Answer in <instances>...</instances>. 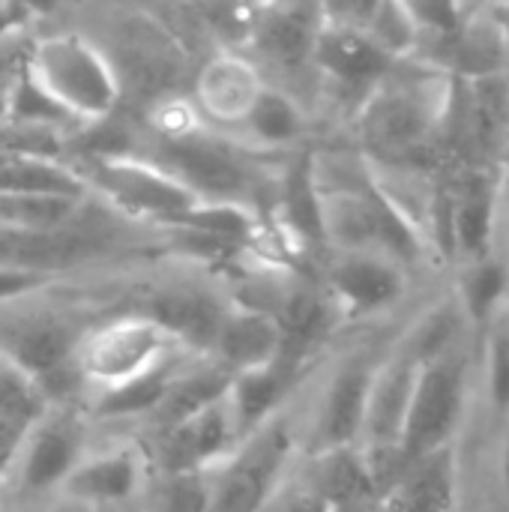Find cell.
I'll list each match as a JSON object with an SVG mask.
<instances>
[{"mask_svg":"<svg viewBox=\"0 0 509 512\" xmlns=\"http://www.w3.org/2000/svg\"><path fill=\"white\" fill-rule=\"evenodd\" d=\"M447 72L408 57L357 102V135L363 156L378 165L423 168V159L441 147L447 108L453 99Z\"/></svg>","mask_w":509,"mask_h":512,"instance_id":"1","label":"cell"},{"mask_svg":"<svg viewBox=\"0 0 509 512\" xmlns=\"http://www.w3.org/2000/svg\"><path fill=\"white\" fill-rule=\"evenodd\" d=\"M24 69L78 129L105 123L123 102L114 60L84 33L63 30L30 39Z\"/></svg>","mask_w":509,"mask_h":512,"instance_id":"2","label":"cell"},{"mask_svg":"<svg viewBox=\"0 0 509 512\" xmlns=\"http://www.w3.org/2000/svg\"><path fill=\"white\" fill-rule=\"evenodd\" d=\"M81 174L90 198H99L114 216L126 222H147L150 228H165L186 210H192L198 198L189 186H183L171 171L144 153H84L72 162Z\"/></svg>","mask_w":509,"mask_h":512,"instance_id":"3","label":"cell"},{"mask_svg":"<svg viewBox=\"0 0 509 512\" xmlns=\"http://www.w3.org/2000/svg\"><path fill=\"white\" fill-rule=\"evenodd\" d=\"M180 357L189 354L141 309L87 324L75 348V366L87 396L129 384Z\"/></svg>","mask_w":509,"mask_h":512,"instance_id":"4","label":"cell"},{"mask_svg":"<svg viewBox=\"0 0 509 512\" xmlns=\"http://www.w3.org/2000/svg\"><path fill=\"white\" fill-rule=\"evenodd\" d=\"M30 300L0 306V357L27 372L48 402L75 384V348L87 324L57 309H36Z\"/></svg>","mask_w":509,"mask_h":512,"instance_id":"5","label":"cell"},{"mask_svg":"<svg viewBox=\"0 0 509 512\" xmlns=\"http://www.w3.org/2000/svg\"><path fill=\"white\" fill-rule=\"evenodd\" d=\"M300 450V423L285 408L243 435L234 453L213 471L207 512H258L273 486L291 471Z\"/></svg>","mask_w":509,"mask_h":512,"instance_id":"6","label":"cell"},{"mask_svg":"<svg viewBox=\"0 0 509 512\" xmlns=\"http://www.w3.org/2000/svg\"><path fill=\"white\" fill-rule=\"evenodd\" d=\"M90 450V420L84 405H51L27 432L12 486L21 504H51L66 477Z\"/></svg>","mask_w":509,"mask_h":512,"instance_id":"7","label":"cell"},{"mask_svg":"<svg viewBox=\"0 0 509 512\" xmlns=\"http://www.w3.org/2000/svg\"><path fill=\"white\" fill-rule=\"evenodd\" d=\"M147 159L159 162L204 201L246 204V192L252 189V168L246 165L243 153L207 123L180 135H159L156 153Z\"/></svg>","mask_w":509,"mask_h":512,"instance_id":"8","label":"cell"},{"mask_svg":"<svg viewBox=\"0 0 509 512\" xmlns=\"http://www.w3.org/2000/svg\"><path fill=\"white\" fill-rule=\"evenodd\" d=\"M465 381V363L453 351L420 360L399 435V453L405 462H414L453 441L465 408Z\"/></svg>","mask_w":509,"mask_h":512,"instance_id":"9","label":"cell"},{"mask_svg":"<svg viewBox=\"0 0 509 512\" xmlns=\"http://www.w3.org/2000/svg\"><path fill=\"white\" fill-rule=\"evenodd\" d=\"M120 249L114 231L84 222V210L60 228H3L0 225V264L60 276L66 270L111 258Z\"/></svg>","mask_w":509,"mask_h":512,"instance_id":"10","label":"cell"},{"mask_svg":"<svg viewBox=\"0 0 509 512\" xmlns=\"http://www.w3.org/2000/svg\"><path fill=\"white\" fill-rule=\"evenodd\" d=\"M321 288L339 321H360L390 312L408 291V267L381 252H327Z\"/></svg>","mask_w":509,"mask_h":512,"instance_id":"11","label":"cell"},{"mask_svg":"<svg viewBox=\"0 0 509 512\" xmlns=\"http://www.w3.org/2000/svg\"><path fill=\"white\" fill-rule=\"evenodd\" d=\"M138 444L144 447L150 471L168 474V471L219 468L240 444V429H237L228 393L162 432L141 435Z\"/></svg>","mask_w":509,"mask_h":512,"instance_id":"12","label":"cell"},{"mask_svg":"<svg viewBox=\"0 0 509 512\" xmlns=\"http://www.w3.org/2000/svg\"><path fill=\"white\" fill-rule=\"evenodd\" d=\"M375 369L378 363L369 357H351L336 366V372L321 387L309 423L300 426V447L306 453L360 444Z\"/></svg>","mask_w":509,"mask_h":512,"instance_id":"13","label":"cell"},{"mask_svg":"<svg viewBox=\"0 0 509 512\" xmlns=\"http://www.w3.org/2000/svg\"><path fill=\"white\" fill-rule=\"evenodd\" d=\"M150 480V462L138 441H117L102 450H87L66 477L57 498L87 510H132Z\"/></svg>","mask_w":509,"mask_h":512,"instance_id":"14","label":"cell"},{"mask_svg":"<svg viewBox=\"0 0 509 512\" xmlns=\"http://www.w3.org/2000/svg\"><path fill=\"white\" fill-rule=\"evenodd\" d=\"M228 303H231V297L222 294L210 282L177 279V282H165V285L153 288L147 294L144 306H138V309L144 315H150L165 333H171L174 342L186 354L204 357L213 348V339H216V330L222 324Z\"/></svg>","mask_w":509,"mask_h":512,"instance_id":"15","label":"cell"},{"mask_svg":"<svg viewBox=\"0 0 509 512\" xmlns=\"http://www.w3.org/2000/svg\"><path fill=\"white\" fill-rule=\"evenodd\" d=\"M399 60L387 54L363 27L324 21L318 24L312 45V66L345 93H354L357 102L381 84Z\"/></svg>","mask_w":509,"mask_h":512,"instance_id":"16","label":"cell"},{"mask_svg":"<svg viewBox=\"0 0 509 512\" xmlns=\"http://www.w3.org/2000/svg\"><path fill=\"white\" fill-rule=\"evenodd\" d=\"M261 69L240 51H216L195 75V111L213 129H237L258 93L264 90Z\"/></svg>","mask_w":509,"mask_h":512,"instance_id":"17","label":"cell"},{"mask_svg":"<svg viewBox=\"0 0 509 512\" xmlns=\"http://www.w3.org/2000/svg\"><path fill=\"white\" fill-rule=\"evenodd\" d=\"M279 354H282L279 321L264 309L231 300L207 357L222 363L231 375H240L270 366Z\"/></svg>","mask_w":509,"mask_h":512,"instance_id":"18","label":"cell"},{"mask_svg":"<svg viewBox=\"0 0 509 512\" xmlns=\"http://www.w3.org/2000/svg\"><path fill=\"white\" fill-rule=\"evenodd\" d=\"M300 468L327 504V512H372L381 504L360 444L306 453Z\"/></svg>","mask_w":509,"mask_h":512,"instance_id":"19","label":"cell"},{"mask_svg":"<svg viewBox=\"0 0 509 512\" xmlns=\"http://www.w3.org/2000/svg\"><path fill=\"white\" fill-rule=\"evenodd\" d=\"M231 378L234 375L207 354L180 360L165 393H162V399H159V405L141 423V435L162 432V429L192 417L195 411L207 408L210 402L222 399L231 387Z\"/></svg>","mask_w":509,"mask_h":512,"instance_id":"20","label":"cell"},{"mask_svg":"<svg viewBox=\"0 0 509 512\" xmlns=\"http://www.w3.org/2000/svg\"><path fill=\"white\" fill-rule=\"evenodd\" d=\"M420 360L405 348L387 363H378L372 390H369V405H366V423H363V438L360 447H399L405 411L411 402L414 378H417Z\"/></svg>","mask_w":509,"mask_h":512,"instance_id":"21","label":"cell"},{"mask_svg":"<svg viewBox=\"0 0 509 512\" xmlns=\"http://www.w3.org/2000/svg\"><path fill=\"white\" fill-rule=\"evenodd\" d=\"M303 369L306 366L276 357L270 366L240 372L231 378L228 402H231V411H234V420L240 429V441H243V435H249L252 429H258L261 423H267L270 417H276L288 408V399L297 390Z\"/></svg>","mask_w":509,"mask_h":512,"instance_id":"22","label":"cell"},{"mask_svg":"<svg viewBox=\"0 0 509 512\" xmlns=\"http://www.w3.org/2000/svg\"><path fill=\"white\" fill-rule=\"evenodd\" d=\"M279 228L297 252H330L321 219V189L315 159L300 156L288 165L279 192Z\"/></svg>","mask_w":509,"mask_h":512,"instance_id":"23","label":"cell"},{"mask_svg":"<svg viewBox=\"0 0 509 512\" xmlns=\"http://www.w3.org/2000/svg\"><path fill=\"white\" fill-rule=\"evenodd\" d=\"M393 512H453L456 504V456L453 444L432 450L402 471L396 486L384 495Z\"/></svg>","mask_w":509,"mask_h":512,"instance_id":"24","label":"cell"},{"mask_svg":"<svg viewBox=\"0 0 509 512\" xmlns=\"http://www.w3.org/2000/svg\"><path fill=\"white\" fill-rule=\"evenodd\" d=\"M321 24V12H306L303 6H270L252 27L255 48L279 66L312 63V45Z\"/></svg>","mask_w":509,"mask_h":512,"instance_id":"25","label":"cell"},{"mask_svg":"<svg viewBox=\"0 0 509 512\" xmlns=\"http://www.w3.org/2000/svg\"><path fill=\"white\" fill-rule=\"evenodd\" d=\"M237 132L252 147H261V150H291L306 135V114H303L300 102L291 93L264 84V90L258 93L255 105L249 108V114L243 117Z\"/></svg>","mask_w":509,"mask_h":512,"instance_id":"26","label":"cell"},{"mask_svg":"<svg viewBox=\"0 0 509 512\" xmlns=\"http://www.w3.org/2000/svg\"><path fill=\"white\" fill-rule=\"evenodd\" d=\"M509 297V264L495 252L462 264L459 279V309L474 327H489Z\"/></svg>","mask_w":509,"mask_h":512,"instance_id":"27","label":"cell"},{"mask_svg":"<svg viewBox=\"0 0 509 512\" xmlns=\"http://www.w3.org/2000/svg\"><path fill=\"white\" fill-rule=\"evenodd\" d=\"M213 471H150V480L132 512H207Z\"/></svg>","mask_w":509,"mask_h":512,"instance_id":"28","label":"cell"},{"mask_svg":"<svg viewBox=\"0 0 509 512\" xmlns=\"http://www.w3.org/2000/svg\"><path fill=\"white\" fill-rule=\"evenodd\" d=\"M51 405L45 402L36 381L0 357V417L33 426Z\"/></svg>","mask_w":509,"mask_h":512,"instance_id":"29","label":"cell"},{"mask_svg":"<svg viewBox=\"0 0 509 512\" xmlns=\"http://www.w3.org/2000/svg\"><path fill=\"white\" fill-rule=\"evenodd\" d=\"M396 3L417 24L420 42L453 33L474 9L471 0H396Z\"/></svg>","mask_w":509,"mask_h":512,"instance_id":"30","label":"cell"},{"mask_svg":"<svg viewBox=\"0 0 509 512\" xmlns=\"http://www.w3.org/2000/svg\"><path fill=\"white\" fill-rule=\"evenodd\" d=\"M489 348H486V390L495 411L509 414V324L501 315L489 324Z\"/></svg>","mask_w":509,"mask_h":512,"instance_id":"31","label":"cell"},{"mask_svg":"<svg viewBox=\"0 0 509 512\" xmlns=\"http://www.w3.org/2000/svg\"><path fill=\"white\" fill-rule=\"evenodd\" d=\"M258 512H327V504L306 480L300 462H294L291 471L273 486V492L267 495Z\"/></svg>","mask_w":509,"mask_h":512,"instance_id":"32","label":"cell"},{"mask_svg":"<svg viewBox=\"0 0 509 512\" xmlns=\"http://www.w3.org/2000/svg\"><path fill=\"white\" fill-rule=\"evenodd\" d=\"M378 3L381 0H318V12L324 21L366 27L369 15L378 9Z\"/></svg>","mask_w":509,"mask_h":512,"instance_id":"33","label":"cell"},{"mask_svg":"<svg viewBox=\"0 0 509 512\" xmlns=\"http://www.w3.org/2000/svg\"><path fill=\"white\" fill-rule=\"evenodd\" d=\"M27 432H30V426L0 417V489L12 480V471H15V462H18Z\"/></svg>","mask_w":509,"mask_h":512,"instance_id":"34","label":"cell"},{"mask_svg":"<svg viewBox=\"0 0 509 512\" xmlns=\"http://www.w3.org/2000/svg\"><path fill=\"white\" fill-rule=\"evenodd\" d=\"M486 9H489L492 21L498 24V30H501V36H504V42H507L509 48V0H492Z\"/></svg>","mask_w":509,"mask_h":512,"instance_id":"35","label":"cell"},{"mask_svg":"<svg viewBox=\"0 0 509 512\" xmlns=\"http://www.w3.org/2000/svg\"><path fill=\"white\" fill-rule=\"evenodd\" d=\"M48 512H93V510H87V507H81V504H72V501H66V498H54V501L48 504Z\"/></svg>","mask_w":509,"mask_h":512,"instance_id":"36","label":"cell"},{"mask_svg":"<svg viewBox=\"0 0 509 512\" xmlns=\"http://www.w3.org/2000/svg\"><path fill=\"white\" fill-rule=\"evenodd\" d=\"M501 474H504V489H507V495H509V432H507V441H504V459H501Z\"/></svg>","mask_w":509,"mask_h":512,"instance_id":"37","label":"cell"},{"mask_svg":"<svg viewBox=\"0 0 509 512\" xmlns=\"http://www.w3.org/2000/svg\"><path fill=\"white\" fill-rule=\"evenodd\" d=\"M156 60H159V51H150V66H153ZM144 66H147V57H138V69H144Z\"/></svg>","mask_w":509,"mask_h":512,"instance_id":"38","label":"cell"},{"mask_svg":"<svg viewBox=\"0 0 509 512\" xmlns=\"http://www.w3.org/2000/svg\"><path fill=\"white\" fill-rule=\"evenodd\" d=\"M93 512H132V510H93Z\"/></svg>","mask_w":509,"mask_h":512,"instance_id":"39","label":"cell"},{"mask_svg":"<svg viewBox=\"0 0 509 512\" xmlns=\"http://www.w3.org/2000/svg\"><path fill=\"white\" fill-rule=\"evenodd\" d=\"M3 159H9V156H0V162H3Z\"/></svg>","mask_w":509,"mask_h":512,"instance_id":"40","label":"cell"},{"mask_svg":"<svg viewBox=\"0 0 509 512\" xmlns=\"http://www.w3.org/2000/svg\"><path fill=\"white\" fill-rule=\"evenodd\" d=\"M372 512H378V510H372Z\"/></svg>","mask_w":509,"mask_h":512,"instance_id":"41","label":"cell"}]
</instances>
